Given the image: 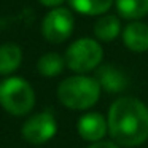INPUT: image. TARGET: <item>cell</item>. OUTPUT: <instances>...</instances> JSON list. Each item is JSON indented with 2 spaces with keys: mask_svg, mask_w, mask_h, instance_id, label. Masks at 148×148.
<instances>
[{
  "mask_svg": "<svg viewBox=\"0 0 148 148\" xmlns=\"http://www.w3.org/2000/svg\"><path fill=\"white\" fill-rule=\"evenodd\" d=\"M77 129L83 140L96 143V142H100L107 135V132H108V123H107V119L100 113L89 112V113H84L78 119Z\"/></svg>",
  "mask_w": 148,
  "mask_h": 148,
  "instance_id": "52a82bcc",
  "label": "cell"
},
{
  "mask_svg": "<svg viewBox=\"0 0 148 148\" xmlns=\"http://www.w3.org/2000/svg\"><path fill=\"white\" fill-rule=\"evenodd\" d=\"M96 80L99 81L100 88L105 89L107 92H121L123 89L127 88V77L124 72H121L118 67L115 65H100L97 69V75Z\"/></svg>",
  "mask_w": 148,
  "mask_h": 148,
  "instance_id": "9c48e42d",
  "label": "cell"
},
{
  "mask_svg": "<svg viewBox=\"0 0 148 148\" xmlns=\"http://www.w3.org/2000/svg\"><path fill=\"white\" fill-rule=\"evenodd\" d=\"M65 67V58L61 56L59 53H46V54L40 56L38 62H37V70L42 77L53 78L62 73Z\"/></svg>",
  "mask_w": 148,
  "mask_h": 148,
  "instance_id": "5bb4252c",
  "label": "cell"
},
{
  "mask_svg": "<svg viewBox=\"0 0 148 148\" xmlns=\"http://www.w3.org/2000/svg\"><path fill=\"white\" fill-rule=\"evenodd\" d=\"M121 34V21L116 14H102L94 24V37L99 42H113Z\"/></svg>",
  "mask_w": 148,
  "mask_h": 148,
  "instance_id": "30bf717a",
  "label": "cell"
},
{
  "mask_svg": "<svg viewBox=\"0 0 148 148\" xmlns=\"http://www.w3.org/2000/svg\"><path fill=\"white\" fill-rule=\"evenodd\" d=\"M75 18L69 8L58 7L43 16L42 21V35L46 42L59 45L64 43L73 34Z\"/></svg>",
  "mask_w": 148,
  "mask_h": 148,
  "instance_id": "5b68a950",
  "label": "cell"
},
{
  "mask_svg": "<svg viewBox=\"0 0 148 148\" xmlns=\"http://www.w3.org/2000/svg\"><path fill=\"white\" fill-rule=\"evenodd\" d=\"M23 62V49L16 43L0 45V75H11Z\"/></svg>",
  "mask_w": 148,
  "mask_h": 148,
  "instance_id": "8fae6325",
  "label": "cell"
},
{
  "mask_svg": "<svg viewBox=\"0 0 148 148\" xmlns=\"http://www.w3.org/2000/svg\"><path fill=\"white\" fill-rule=\"evenodd\" d=\"M58 132V123L51 112H40L30 116L23 124L21 134L30 145H43L49 142Z\"/></svg>",
  "mask_w": 148,
  "mask_h": 148,
  "instance_id": "8992f818",
  "label": "cell"
},
{
  "mask_svg": "<svg viewBox=\"0 0 148 148\" xmlns=\"http://www.w3.org/2000/svg\"><path fill=\"white\" fill-rule=\"evenodd\" d=\"M108 132L121 147H138L148 138V107L135 97H119L107 116Z\"/></svg>",
  "mask_w": 148,
  "mask_h": 148,
  "instance_id": "6da1fadb",
  "label": "cell"
},
{
  "mask_svg": "<svg viewBox=\"0 0 148 148\" xmlns=\"http://www.w3.org/2000/svg\"><path fill=\"white\" fill-rule=\"evenodd\" d=\"M38 2L43 5V7H48V8H51V10H53V8L61 7L65 0H38Z\"/></svg>",
  "mask_w": 148,
  "mask_h": 148,
  "instance_id": "2e32d148",
  "label": "cell"
},
{
  "mask_svg": "<svg viewBox=\"0 0 148 148\" xmlns=\"http://www.w3.org/2000/svg\"><path fill=\"white\" fill-rule=\"evenodd\" d=\"M0 105L14 116L30 113L35 105V92L27 80L21 77H8L0 83Z\"/></svg>",
  "mask_w": 148,
  "mask_h": 148,
  "instance_id": "3957f363",
  "label": "cell"
},
{
  "mask_svg": "<svg viewBox=\"0 0 148 148\" xmlns=\"http://www.w3.org/2000/svg\"><path fill=\"white\" fill-rule=\"evenodd\" d=\"M65 65L72 72L83 75L100 65L103 59V49L100 43L94 38L84 37L72 43L65 51Z\"/></svg>",
  "mask_w": 148,
  "mask_h": 148,
  "instance_id": "277c9868",
  "label": "cell"
},
{
  "mask_svg": "<svg viewBox=\"0 0 148 148\" xmlns=\"http://www.w3.org/2000/svg\"><path fill=\"white\" fill-rule=\"evenodd\" d=\"M123 42L134 53L148 51V26L140 21H132L123 29Z\"/></svg>",
  "mask_w": 148,
  "mask_h": 148,
  "instance_id": "ba28073f",
  "label": "cell"
},
{
  "mask_svg": "<svg viewBox=\"0 0 148 148\" xmlns=\"http://www.w3.org/2000/svg\"><path fill=\"white\" fill-rule=\"evenodd\" d=\"M115 7L123 19L138 21L148 14V0H115Z\"/></svg>",
  "mask_w": 148,
  "mask_h": 148,
  "instance_id": "7c38bea8",
  "label": "cell"
},
{
  "mask_svg": "<svg viewBox=\"0 0 148 148\" xmlns=\"http://www.w3.org/2000/svg\"><path fill=\"white\" fill-rule=\"evenodd\" d=\"M72 10L86 16H102L112 8L115 0H67Z\"/></svg>",
  "mask_w": 148,
  "mask_h": 148,
  "instance_id": "4fadbf2b",
  "label": "cell"
},
{
  "mask_svg": "<svg viewBox=\"0 0 148 148\" xmlns=\"http://www.w3.org/2000/svg\"><path fill=\"white\" fill-rule=\"evenodd\" d=\"M100 84L96 78L86 75L69 77L59 84L58 99L70 110H88L97 103L100 97Z\"/></svg>",
  "mask_w": 148,
  "mask_h": 148,
  "instance_id": "7a4b0ae2",
  "label": "cell"
},
{
  "mask_svg": "<svg viewBox=\"0 0 148 148\" xmlns=\"http://www.w3.org/2000/svg\"><path fill=\"white\" fill-rule=\"evenodd\" d=\"M88 148H119L116 142H108V140H100L96 143H91Z\"/></svg>",
  "mask_w": 148,
  "mask_h": 148,
  "instance_id": "9a60e30c",
  "label": "cell"
}]
</instances>
